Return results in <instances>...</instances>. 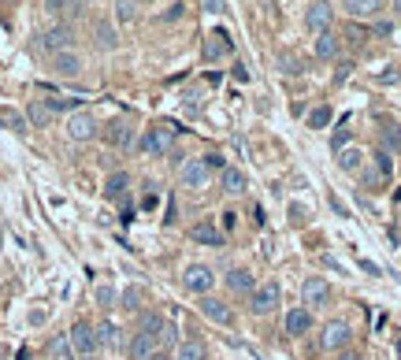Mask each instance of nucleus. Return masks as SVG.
<instances>
[{
  "mask_svg": "<svg viewBox=\"0 0 401 360\" xmlns=\"http://www.w3.org/2000/svg\"><path fill=\"white\" fill-rule=\"evenodd\" d=\"M345 141H350V126L334 130V138H331V145H334V152H342V149H345Z\"/></svg>",
  "mask_w": 401,
  "mask_h": 360,
  "instance_id": "obj_36",
  "label": "nucleus"
},
{
  "mask_svg": "<svg viewBox=\"0 0 401 360\" xmlns=\"http://www.w3.org/2000/svg\"><path fill=\"white\" fill-rule=\"evenodd\" d=\"M350 338H353V327L350 323H345V320H331L327 327H323L320 345L323 349H345V345H350Z\"/></svg>",
  "mask_w": 401,
  "mask_h": 360,
  "instance_id": "obj_6",
  "label": "nucleus"
},
{
  "mask_svg": "<svg viewBox=\"0 0 401 360\" xmlns=\"http://www.w3.org/2000/svg\"><path fill=\"white\" fill-rule=\"evenodd\" d=\"M126 186H130V179H126L123 171H115L112 179H108V186H104V193H108V197H123V193H126Z\"/></svg>",
  "mask_w": 401,
  "mask_h": 360,
  "instance_id": "obj_30",
  "label": "nucleus"
},
{
  "mask_svg": "<svg viewBox=\"0 0 401 360\" xmlns=\"http://www.w3.org/2000/svg\"><path fill=\"white\" fill-rule=\"evenodd\" d=\"M338 360H361V353H342Z\"/></svg>",
  "mask_w": 401,
  "mask_h": 360,
  "instance_id": "obj_41",
  "label": "nucleus"
},
{
  "mask_svg": "<svg viewBox=\"0 0 401 360\" xmlns=\"http://www.w3.org/2000/svg\"><path fill=\"white\" fill-rule=\"evenodd\" d=\"M63 360H71V357H63Z\"/></svg>",
  "mask_w": 401,
  "mask_h": 360,
  "instance_id": "obj_44",
  "label": "nucleus"
},
{
  "mask_svg": "<svg viewBox=\"0 0 401 360\" xmlns=\"http://www.w3.org/2000/svg\"><path fill=\"white\" fill-rule=\"evenodd\" d=\"M19 360H30V357H26V349H23V353H19Z\"/></svg>",
  "mask_w": 401,
  "mask_h": 360,
  "instance_id": "obj_43",
  "label": "nucleus"
},
{
  "mask_svg": "<svg viewBox=\"0 0 401 360\" xmlns=\"http://www.w3.org/2000/svg\"><path fill=\"white\" fill-rule=\"evenodd\" d=\"M97 45H101V49H115V45H119L115 30L108 26V23H97Z\"/></svg>",
  "mask_w": 401,
  "mask_h": 360,
  "instance_id": "obj_32",
  "label": "nucleus"
},
{
  "mask_svg": "<svg viewBox=\"0 0 401 360\" xmlns=\"http://www.w3.org/2000/svg\"><path fill=\"white\" fill-rule=\"evenodd\" d=\"M223 52H231V34L215 30V34H208V41H204V60H220Z\"/></svg>",
  "mask_w": 401,
  "mask_h": 360,
  "instance_id": "obj_18",
  "label": "nucleus"
},
{
  "mask_svg": "<svg viewBox=\"0 0 401 360\" xmlns=\"http://www.w3.org/2000/svg\"><path fill=\"white\" fill-rule=\"evenodd\" d=\"M67 134L74 141H93L97 138V119L90 112H71L67 115Z\"/></svg>",
  "mask_w": 401,
  "mask_h": 360,
  "instance_id": "obj_7",
  "label": "nucleus"
},
{
  "mask_svg": "<svg viewBox=\"0 0 401 360\" xmlns=\"http://www.w3.org/2000/svg\"><path fill=\"white\" fill-rule=\"evenodd\" d=\"M156 345L160 349H175L179 345V327L164 320V327H160V334H156Z\"/></svg>",
  "mask_w": 401,
  "mask_h": 360,
  "instance_id": "obj_26",
  "label": "nucleus"
},
{
  "mask_svg": "<svg viewBox=\"0 0 401 360\" xmlns=\"http://www.w3.org/2000/svg\"><path fill=\"white\" fill-rule=\"evenodd\" d=\"M126 353H130V360H153V353H156V338H153V334H142V331H138L134 338H130Z\"/></svg>",
  "mask_w": 401,
  "mask_h": 360,
  "instance_id": "obj_12",
  "label": "nucleus"
},
{
  "mask_svg": "<svg viewBox=\"0 0 401 360\" xmlns=\"http://www.w3.org/2000/svg\"><path fill=\"white\" fill-rule=\"evenodd\" d=\"M331 123V108L327 104H320V108H312V112H309V126H327Z\"/></svg>",
  "mask_w": 401,
  "mask_h": 360,
  "instance_id": "obj_33",
  "label": "nucleus"
},
{
  "mask_svg": "<svg viewBox=\"0 0 401 360\" xmlns=\"http://www.w3.org/2000/svg\"><path fill=\"white\" fill-rule=\"evenodd\" d=\"M160 327H164V316H156V312H145L142 316V320H138V331H142V334H160Z\"/></svg>",
  "mask_w": 401,
  "mask_h": 360,
  "instance_id": "obj_29",
  "label": "nucleus"
},
{
  "mask_svg": "<svg viewBox=\"0 0 401 360\" xmlns=\"http://www.w3.org/2000/svg\"><path fill=\"white\" fill-rule=\"evenodd\" d=\"M375 163H379V174L386 179V174H390V156H386V152H375Z\"/></svg>",
  "mask_w": 401,
  "mask_h": 360,
  "instance_id": "obj_38",
  "label": "nucleus"
},
{
  "mask_svg": "<svg viewBox=\"0 0 401 360\" xmlns=\"http://www.w3.org/2000/svg\"><path fill=\"white\" fill-rule=\"evenodd\" d=\"M204 163H208V171H212V167H220V171L227 167V160L220 156V152H208V156H204Z\"/></svg>",
  "mask_w": 401,
  "mask_h": 360,
  "instance_id": "obj_37",
  "label": "nucleus"
},
{
  "mask_svg": "<svg viewBox=\"0 0 401 360\" xmlns=\"http://www.w3.org/2000/svg\"><path fill=\"white\" fill-rule=\"evenodd\" d=\"M171 141H175V126L171 123H160V126H149L142 141H138V149L145 152V156H167Z\"/></svg>",
  "mask_w": 401,
  "mask_h": 360,
  "instance_id": "obj_1",
  "label": "nucleus"
},
{
  "mask_svg": "<svg viewBox=\"0 0 401 360\" xmlns=\"http://www.w3.org/2000/svg\"><path fill=\"white\" fill-rule=\"evenodd\" d=\"M334 56H338V38L331 30H323V34H316V60H334Z\"/></svg>",
  "mask_w": 401,
  "mask_h": 360,
  "instance_id": "obj_21",
  "label": "nucleus"
},
{
  "mask_svg": "<svg viewBox=\"0 0 401 360\" xmlns=\"http://www.w3.org/2000/svg\"><path fill=\"white\" fill-rule=\"evenodd\" d=\"M108 141H112L115 149H130V145H134V126H130L126 119H115V123H108Z\"/></svg>",
  "mask_w": 401,
  "mask_h": 360,
  "instance_id": "obj_15",
  "label": "nucleus"
},
{
  "mask_svg": "<svg viewBox=\"0 0 401 360\" xmlns=\"http://www.w3.org/2000/svg\"><path fill=\"white\" fill-rule=\"evenodd\" d=\"M182 282H186V290L190 293H208L212 290V282H215V275H212V268H204V264H190L186 268V275H182Z\"/></svg>",
  "mask_w": 401,
  "mask_h": 360,
  "instance_id": "obj_8",
  "label": "nucleus"
},
{
  "mask_svg": "<svg viewBox=\"0 0 401 360\" xmlns=\"http://www.w3.org/2000/svg\"><path fill=\"white\" fill-rule=\"evenodd\" d=\"M220 182H223L227 193H234V197H238V193H245V174L238 171V167H223L220 171Z\"/></svg>",
  "mask_w": 401,
  "mask_h": 360,
  "instance_id": "obj_22",
  "label": "nucleus"
},
{
  "mask_svg": "<svg viewBox=\"0 0 401 360\" xmlns=\"http://www.w3.org/2000/svg\"><path fill=\"white\" fill-rule=\"evenodd\" d=\"M201 312L208 316L212 323H223V327H231V323H234V312L227 309V301L212 297V293H204V297H201Z\"/></svg>",
  "mask_w": 401,
  "mask_h": 360,
  "instance_id": "obj_10",
  "label": "nucleus"
},
{
  "mask_svg": "<svg viewBox=\"0 0 401 360\" xmlns=\"http://www.w3.org/2000/svg\"><path fill=\"white\" fill-rule=\"evenodd\" d=\"M394 12H398V15H401V0H394Z\"/></svg>",
  "mask_w": 401,
  "mask_h": 360,
  "instance_id": "obj_42",
  "label": "nucleus"
},
{
  "mask_svg": "<svg viewBox=\"0 0 401 360\" xmlns=\"http://www.w3.org/2000/svg\"><path fill=\"white\" fill-rule=\"evenodd\" d=\"M190 238H193L197 245H223V234L215 231L212 223H197V227L190 231Z\"/></svg>",
  "mask_w": 401,
  "mask_h": 360,
  "instance_id": "obj_20",
  "label": "nucleus"
},
{
  "mask_svg": "<svg viewBox=\"0 0 401 360\" xmlns=\"http://www.w3.org/2000/svg\"><path fill=\"white\" fill-rule=\"evenodd\" d=\"M52 71L63 74V79H79V74H82V60L74 56V52H56V56H52Z\"/></svg>",
  "mask_w": 401,
  "mask_h": 360,
  "instance_id": "obj_14",
  "label": "nucleus"
},
{
  "mask_svg": "<svg viewBox=\"0 0 401 360\" xmlns=\"http://www.w3.org/2000/svg\"><path fill=\"white\" fill-rule=\"evenodd\" d=\"M301 301H305V309H312V304H327L331 301V286H327V279H320V275H309L305 282H301Z\"/></svg>",
  "mask_w": 401,
  "mask_h": 360,
  "instance_id": "obj_5",
  "label": "nucleus"
},
{
  "mask_svg": "<svg viewBox=\"0 0 401 360\" xmlns=\"http://www.w3.org/2000/svg\"><path fill=\"white\" fill-rule=\"evenodd\" d=\"M179 360H204V342H201V338L182 342V345H179Z\"/></svg>",
  "mask_w": 401,
  "mask_h": 360,
  "instance_id": "obj_25",
  "label": "nucleus"
},
{
  "mask_svg": "<svg viewBox=\"0 0 401 360\" xmlns=\"http://www.w3.org/2000/svg\"><path fill=\"white\" fill-rule=\"evenodd\" d=\"M138 304H142V290H138V286H126V290H123V297H119V309L138 312Z\"/></svg>",
  "mask_w": 401,
  "mask_h": 360,
  "instance_id": "obj_31",
  "label": "nucleus"
},
{
  "mask_svg": "<svg viewBox=\"0 0 401 360\" xmlns=\"http://www.w3.org/2000/svg\"><path fill=\"white\" fill-rule=\"evenodd\" d=\"M227 286H231L234 293H253L256 290V275L245 271V268H234V271H227Z\"/></svg>",
  "mask_w": 401,
  "mask_h": 360,
  "instance_id": "obj_17",
  "label": "nucleus"
},
{
  "mask_svg": "<svg viewBox=\"0 0 401 360\" xmlns=\"http://www.w3.org/2000/svg\"><path fill=\"white\" fill-rule=\"evenodd\" d=\"M67 338H71V349H79L82 357H90L93 349H97V331H93L90 323H82V320L71 327V334H67Z\"/></svg>",
  "mask_w": 401,
  "mask_h": 360,
  "instance_id": "obj_9",
  "label": "nucleus"
},
{
  "mask_svg": "<svg viewBox=\"0 0 401 360\" xmlns=\"http://www.w3.org/2000/svg\"><path fill=\"white\" fill-rule=\"evenodd\" d=\"M361 160H364L361 149H342L338 152V167L342 171H357V167H361Z\"/></svg>",
  "mask_w": 401,
  "mask_h": 360,
  "instance_id": "obj_28",
  "label": "nucleus"
},
{
  "mask_svg": "<svg viewBox=\"0 0 401 360\" xmlns=\"http://www.w3.org/2000/svg\"><path fill=\"white\" fill-rule=\"evenodd\" d=\"M309 327H312V312L305 309V304H297V309H290V312H286V323H283V331H286V334H294V338H297V334H305Z\"/></svg>",
  "mask_w": 401,
  "mask_h": 360,
  "instance_id": "obj_13",
  "label": "nucleus"
},
{
  "mask_svg": "<svg viewBox=\"0 0 401 360\" xmlns=\"http://www.w3.org/2000/svg\"><path fill=\"white\" fill-rule=\"evenodd\" d=\"M71 45H74V30L67 23H56L52 30L41 34V49H45L49 56H56V52H71Z\"/></svg>",
  "mask_w": 401,
  "mask_h": 360,
  "instance_id": "obj_2",
  "label": "nucleus"
},
{
  "mask_svg": "<svg viewBox=\"0 0 401 360\" xmlns=\"http://www.w3.org/2000/svg\"><path fill=\"white\" fill-rule=\"evenodd\" d=\"M115 15H119V23H130V19H134V0H119Z\"/></svg>",
  "mask_w": 401,
  "mask_h": 360,
  "instance_id": "obj_34",
  "label": "nucleus"
},
{
  "mask_svg": "<svg viewBox=\"0 0 401 360\" xmlns=\"http://www.w3.org/2000/svg\"><path fill=\"white\" fill-rule=\"evenodd\" d=\"M45 353H49V357H56V360H63V357L71 353V338H67V334H56V338H49Z\"/></svg>",
  "mask_w": 401,
  "mask_h": 360,
  "instance_id": "obj_27",
  "label": "nucleus"
},
{
  "mask_svg": "<svg viewBox=\"0 0 401 360\" xmlns=\"http://www.w3.org/2000/svg\"><path fill=\"white\" fill-rule=\"evenodd\" d=\"M97 304H104V309H108V304H115V290L112 286H97Z\"/></svg>",
  "mask_w": 401,
  "mask_h": 360,
  "instance_id": "obj_35",
  "label": "nucleus"
},
{
  "mask_svg": "<svg viewBox=\"0 0 401 360\" xmlns=\"http://www.w3.org/2000/svg\"><path fill=\"white\" fill-rule=\"evenodd\" d=\"M305 26L312 30V34H323V30H331V4H323V0H316V4L305 12Z\"/></svg>",
  "mask_w": 401,
  "mask_h": 360,
  "instance_id": "obj_11",
  "label": "nucleus"
},
{
  "mask_svg": "<svg viewBox=\"0 0 401 360\" xmlns=\"http://www.w3.org/2000/svg\"><path fill=\"white\" fill-rule=\"evenodd\" d=\"M345 15L353 19H375L379 12H383V0H345Z\"/></svg>",
  "mask_w": 401,
  "mask_h": 360,
  "instance_id": "obj_16",
  "label": "nucleus"
},
{
  "mask_svg": "<svg viewBox=\"0 0 401 360\" xmlns=\"http://www.w3.org/2000/svg\"><path fill=\"white\" fill-rule=\"evenodd\" d=\"M45 8L52 15H60V12H67V0H45Z\"/></svg>",
  "mask_w": 401,
  "mask_h": 360,
  "instance_id": "obj_39",
  "label": "nucleus"
},
{
  "mask_svg": "<svg viewBox=\"0 0 401 360\" xmlns=\"http://www.w3.org/2000/svg\"><path fill=\"white\" fill-rule=\"evenodd\" d=\"M0 123L8 130H15V134H26V115H19L15 108H0Z\"/></svg>",
  "mask_w": 401,
  "mask_h": 360,
  "instance_id": "obj_24",
  "label": "nucleus"
},
{
  "mask_svg": "<svg viewBox=\"0 0 401 360\" xmlns=\"http://www.w3.org/2000/svg\"><path fill=\"white\" fill-rule=\"evenodd\" d=\"M52 119H56V112H52L49 101H34V104L26 108V123L30 126H49Z\"/></svg>",
  "mask_w": 401,
  "mask_h": 360,
  "instance_id": "obj_19",
  "label": "nucleus"
},
{
  "mask_svg": "<svg viewBox=\"0 0 401 360\" xmlns=\"http://www.w3.org/2000/svg\"><path fill=\"white\" fill-rule=\"evenodd\" d=\"M179 182H182L186 190H201V186H208V163H204V156H193V160L182 163Z\"/></svg>",
  "mask_w": 401,
  "mask_h": 360,
  "instance_id": "obj_4",
  "label": "nucleus"
},
{
  "mask_svg": "<svg viewBox=\"0 0 401 360\" xmlns=\"http://www.w3.org/2000/svg\"><path fill=\"white\" fill-rule=\"evenodd\" d=\"M93 331H97V345H108V349L119 345V327H115L112 320H101Z\"/></svg>",
  "mask_w": 401,
  "mask_h": 360,
  "instance_id": "obj_23",
  "label": "nucleus"
},
{
  "mask_svg": "<svg viewBox=\"0 0 401 360\" xmlns=\"http://www.w3.org/2000/svg\"><path fill=\"white\" fill-rule=\"evenodd\" d=\"M279 297H283V290H279V282H264L260 290H253V301H249V312L253 316H268L275 312Z\"/></svg>",
  "mask_w": 401,
  "mask_h": 360,
  "instance_id": "obj_3",
  "label": "nucleus"
},
{
  "mask_svg": "<svg viewBox=\"0 0 401 360\" xmlns=\"http://www.w3.org/2000/svg\"><path fill=\"white\" fill-rule=\"evenodd\" d=\"M204 8H208L212 15H220L223 12V0H204Z\"/></svg>",
  "mask_w": 401,
  "mask_h": 360,
  "instance_id": "obj_40",
  "label": "nucleus"
}]
</instances>
